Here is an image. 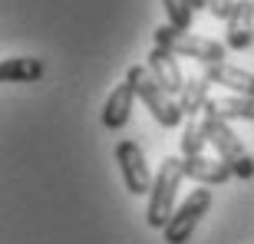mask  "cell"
<instances>
[{
  "label": "cell",
  "mask_w": 254,
  "mask_h": 244,
  "mask_svg": "<svg viewBox=\"0 0 254 244\" xmlns=\"http://www.w3.org/2000/svg\"><path fill=\"white\" fill-rule=\"evenodd\" d=\"M251 40H254V3L251 0H238L235 13L228 17L225 47L228 50H248Z\"/></svg>",
  "instance_id": "9"
},
{
  "label": "cell",
  "mask_w": 254,
  "mask_h": 244,
  "mask_svg": "<svg viewBox=\"0 0 254 244\" xmlns=\"http://www.w3.org/2000/svg\"><path fill=\"white\" fill-rule=\"evenodd\" d=\"M251 3H254V0H251Z\"/></svg>",
  "instance_id": "19"
},
{
  "label": "cell",
  "mask_w": 254,
  "mask_h": 244,
  "mask_svg": "<svg viewBox=\"0 0 254 244\" xmlns=\"http://www.w3.org/2000/svg\"><path fill=\"white\" fill-rule=\"evenodd\" d=\"M211 201H215L211 188H195V191H189V198H185V201H182V205L175 208L172 221L165 225V231H162L165 244H185V241H189V238L195 235L198 221H201V218L208 215Z\"/></svg>",
  "instance_id": "5"
},
{
  "label": "cell",
  "mask_w": 254,
  "mask_h": 244,
  "mask_svg": "<svg viewBox=\"0 0 254 244\" xmlns=\"http://www.w3.org/2000/svg\"><path fill=\"white\" fill-rule=\"evenodd\" d=\"M116 162H119V172H123V182H126V191H129V195H135V198L152 195L155 179H152L149 165H145L142 149L132 139H123L119 145H116Z\"/></svg>",
  "instance_id": "6"
},
{
  "label": "cell",
  "mask_w": 254,
  "mask_h": 244,
  "mask_svg": "<svg viewBox=\"0 0 254 244\" xmlns=\"http://www.w3.org/2000/svg\"><path fill=\"white\" fill-rule=\"evenodd\" d=\"M208 99H211V83H208V76L205 73L189 76V79H185V89H182V96H179L182 113L189 116V119H195L198 113H205Z\"/></svg>",
  "instance_id": "13"
},
{
  "label": "cell",
  "mask_w": 254,
  "mask_h": 244,
  "mask_svg": "<svg viewBox=\"0 0 254 244\" xmlns=\"http://www.w3.org/2000/svg\"><path fill=\"white\" fill-rule=\"evenodd\" d=\"M126 79H129L132 86H135V93H139V99L145 103V109L152 113V119L159 122L162 129H175L182 119H185V113H182V106L172 99L165 89H162L159 83H155V76L145 69V66H132L129 73H126Z\"/></svg>",
  "instance_id": "4"
},
{
  "label": "cell",
  "mask_w": 254,
  "mask_h": 244,
  "mask_svg": "<svg viewBox=\"0 0 254 244\" xmlns=\"http://www.w3.org/2000/svg\"><path fill=\"white\" fill-rule=\"evenodd\" d=\"M135 86L126 79V83H119L113 89V93L106 96V106H103V125L106 129H113V132H119L129 122V116H132V103H135Z\"/></svg>",
  "instance_id": "8"
},
{
  "label": "cell",
  "mask_w": 254,
  "mask_h": 244,
  "mask_svg": "<svg viewBox=\"0 0 254 244\" xmlns=\"http://www.w3.org/2000/svg\"><path fill=\"white\" fill-rule=\"evenodd\" d=\"M145 69L155 76V83H159L169 96H182V89H185V73H182L179 60L172 57L169 50L155 47V50L149 53V63H145Z\"/></svg>",
  "instance_id": "7"
},
{
  "label": "cell",
  "mask_w": 254,
  "mask_h": 244,
  "mask_svg": "<svg viewBox=\"0 0 254 244\" xmlns=\"http://www.w3.org/2000/svg\"><path fill=\"white\" fill-rule=\"evenodd\" d=\"M205 116L218 119H251L254 122V99L251 96H211L205 106Z\"/></svg>",
  "instance_id": "12"
},
{
  "label": "cell",
  "mask_w": 254,
  "mask_h": 244,
  "mask_svg": "<svg viewBox=\"0 0 254 244\" xmlns=\"http://www.w3.org/2000/svg\"><path fill=\"white\" fill-rule=\"evenodd\" d=\"M182 179H185L182 159H175V155L162 159V169L155 172V185H152V195H149V211H145L152 228L165 231V225L172 221V215H175V195H179Z\"/></svg>",
  "instance_id": "3"
},
{
  "label": "cell",
  "mask_w": 254,
  "mask_h": 244,
  "mask_svg": "<svg viewBox=\"0 0 254 244\" xmlns=\"http://www.w3.org/2000/svg\"><path fill=\"white\" fill-rule=\"evenodd\" d=\"M40 76H43V63L37 57H7L0 63L3 83H37Z\"/></svg>",
  "instance_id": "14"
},
{
  "label": "cell",
  "mask_w": 254,
  "mask_h": 244,
  "mask_svg": "<svg viewBox=\"0 0 254 244\" xmlns=\"http://www.w3.org/2000/svg\"><path fill=\"white\" fill-rule=\"evenodd\" d=\"M235 7H238V0H211L208 13H211L215 20H225V23H228V17L235 13Z\"/></svg>",
  "instance_id": "17"
},
{
  "label": "cell",
  "mask_w": 254,
  "mask_h": 244,
  "mask_svg": "<svg viewBox=\"0 0 254 244\" xmlns=\"http://www.w3.org/2000/svg\"><path fill=\"white\" fill-rule=\"evenodd\" d=\"M179 145H182V159H191V155H201V149L208 145V139H205V129H201V122L189 119V125H185V132H182Z\"/></svg>",
  "instance_id": "15"
},
{
  "label": "cell",
  "mask_w": 254,
  "mask_h": 244,
  "mask_svg": "<svg viewBox=\"0 0 254 244\" xmlns=\"http://www.w3.org/2000/svg\"><path fill=\"white\" fill-rule=\"evenodd\" d=\"M182 172H185V179L198 182V185H225V182L235 175L221 159H205V155L182 159Z\"/></svg>",
  "instance_id": "10"
},
{
  "label": "cell",
  "mask_w": 254,
  "mask_h": 244,
  "mask_svg": "<svg viewBox=\"0 0 254 244\" xmlns=\"http://www.w3.org/2000/svg\"><path fill=\"white\" fill-rule=\"evenodd\" d=\"M162 7H165L169 23L175 30H191V17H195V10H191L189 0H162Z\"/></svg>",
  "instance_id": "16"
},
{
  "label": "cell",
  "mask_w": 254,
  "mask_h": 244,
  "mask_svg": "<svg viewBox=\"0 0 254 244\" xmlns=\"http://www.w3.org/2000/svg\"><path fill=\"white\" fill-rule=\"evenodd\" d=\"M201 129H205V139L208 145H215V155L225 162L228 169L235 172L238 179H254V155H248L245 142L238 139L231 125L225 119H218V116H205L201 119Z\"/></svg>",
  "instance_id": "2"
},
{
  "label": "cell",
  "mask_w": 254,
  "mask_h": 244,
  "mask_svg": "<svg viewBox=\"0 0 254 244\" xmlns=\"http://www.w3.org/2000/svg\"><path fill=\"white\" fill-rule=\"evenodd\" d=\"M205 76H208V83L225 86V89H231L235 96H251L254 99V73H248L241 66L215 63V66H205Z\"/></svg>",
  "instance_id": "11"
},
{
  "label": "cell",
  "mask_w": 254,
  "mask_h": 244,
  "mask_svg": "<svg viewBox=\"0 0 254 244\" xmlns=\"http://www.w3.org/2000/svg\"><path fill=\"white\" fill-rule=\"evenodd\" d=\"M189 3H191V10H208L211 7V0H189Z\"/></svg>",
  "instance_id": "18"
},
{
  "label": "cell",
  "mask_w": 254,
  "mask_h": 244,
  "mask_svg": "<svg viewBox=\"0 0 254 244\" xmlns=\"http://www.w3.org/2000/svg\"><path fill=\"white\" fill-rule=\"evenodd\" d=\"M155 47L169 50L172 57L198 60V63H205V66L225 63V53H228L225 43H218V40H211V37H195L189 30H175L172 23L155 30Z\"/></svg>",
  "instance_id": "1"
}]
</instances>
